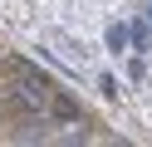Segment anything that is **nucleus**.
<instances>
[{
  "mask_svg": "<svg viewBox=\"0 0 152 147\" xmlns=\"http://www.w3.org/2000/svg\"><path fill=\"white\" fill-rule=\"evenodd\" d=\"M49 118L54 123H83V108H79V98H69L64 88H54L49 93Z\"/></svg>",
  "mask_w": 152,
  "mask_h": 147,
  "instance_id": "nucleus-1",
  "label": "nucleus"
},
{
  "mask_svg": "<svg viewBox=\"0 0 152 147\" xmlns=\"http://www.w3.org/2000/svg\"><path fill=\"white\" fill-rule=\"evenodd\" d=\"M128 44H132V54H147V44H152V25L147 20H132L128 25Z\"/></svg>",
  "mask_w": 152,
  "mask_h": 147,
  "instance_id": "nucleus-2",
  "label": "nucleus"
},
{
  "mask_svg": "<svg viewBox=\"0 0 152 147\" xmlns=\"http://www.w3.org/2000/svg\"><path fill=\"white\" fill-rule=\"evenodd\" d=\"M103 44H108V54H123L128 49V25H108L103 29Z\"/></svg>",
  "mask_w": 152,
  "mask_h": 147,
  "instance_id": "nucleus-3",
  "label": "nucleus"
},
{
  "mask_svg": "<svg viewBox=\"0 0 152 147\" xmlns=\"http://www.w3.org/2000/svg\"><path fill=\"white\" fill-rule=\"evenodd\" d=\"M10 123H20V103L10 98V88H0V127H10Z\"/></svg>",
  "mask_w": 152,
  "mask_h": 147,
  "instance_id": "nucleus-4",
  "label": "nucleus"
},
{
  "mask_svg": "<svg viewBox=\"0 0 152 147\" xmlns=\"http://www.w3.org/2000/svg\"><path fill=\"white\" fill-rule=\"evenodd\" d=\"M128 78H132V83H142V78H147V59H142V54L128 64Z\"/></svg>",
  "mask_w": 152,
  "mask_h": 147,
  "instance_id": "nucleus-5",
  "label": "nucleus"
},
{
  "mask_svg": "<svg viewBox=\"0 0 152 147\" xmlns=\"http://www.w3.org/2000/svg\"><path fill=\"white\" fill-rule=\"evenodd\" d=\"M98 93L113 103V98H118V78H113V74H103V78H98Z\"/></svg>",
  "mask_w": 152,
  "mask_h": 147,
  "instance_id": "nucleus-6",
  "label": "nucleus"
},
{
  "mask_svg": "<svg viewBox=\"0 0 152 147\" xmlns=\"http://www.w3.org/2000/svg\"><path fill=\"white\" fill-rule=\"evenodd\" d=\"M5 69H10V54H5V49H0V74H5Z\"/></svg>",
  "mask_w": 152,
  "mask_h": 147,
  "instance_id": "nucleus-7",
  "label": "nucleus"
}]
</instances>
